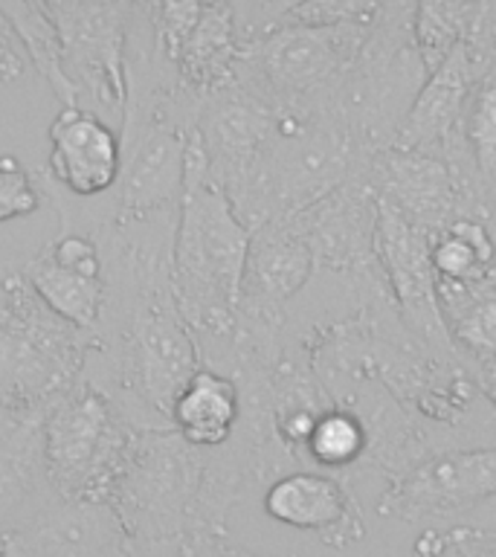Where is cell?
I'll return each instance as SVG.
<instances>
[{"label":"cell","instance_id":"obj_1","mask_svg":"<svg viewBox=\"0 0 496 557\" xmlns=\"http://www.w3.org/2000/svg\"><path fill=\"white\" fill-rule=\"evenodd\" d=\"M177 212L163 209L90 230L102 250L108 290L82 381L139 433L174 430V398L203 366L174 296Z\"/></svg>","mask_w":496,"mask_h":557},{"label":"cell","instance_id":"obj_2","mask_svg":"<svg viewBox=\"0 0 496 557\" xmlns=\"http://www.w3.org/2000/svg\"><path fill=\"white\" fill-rule=\"evenodd\" d=\"M247 250L250 230L235 215L224 189L212 181L203 148L191 134L174 233L172 278L183 320L200 348V360L215 372L224 369L233 346Z\"/></svg>","mask_w":496,"mask_h":557},{"label":"cell","instance_id":"obj_3","mask_svg":"<svg viewBox=\"0 0 496 557\" xmlns=\"http://www.w3.org/2000/svg\"><path fill=\"white\" fill-rule=\"evenodd\" d=\"M207 450L174 430H148L131 442L111 494L113 511L128 531L131 557L215 531L207 517Z\"/></svg>","mask_w":496,"mask_h":557},{"label":"cell","instance_id":"obj_4","mask_svg":"<svg viewBox=\"0 0 496 557\" xmlns=\"http://www.w3.org/2000/svg\"><path fill=\"white\" fill-rule=\"evenodd\" d=\"M90 334L52 311L26 278L0 282V407L44 416L82 381Z\"/></svg>","mask_w":496,"mask_h":557},{"label":"cell","instance_id":"obj_5","mask_svg":"<svg viewBox=\"0 0 496 557\" xmlns=\"http://www.w3.org/2000/svg\"><path fill=\"white\" fill-rule=\"evenodd\" d=\"M282 15L268 33L241 47L235 82L276 113L328 108L339 82L355 64L372 21L308 26Z\"/></svg>","mask_w":496,"mask_h":557},{"label":"cell","instance_id":"obj_6","mask_svg":"<svg viewBox=\"0 0 496 557\" xmlns=\"http://www.w3.org/2000/svg\"><path fill=\"white\" fill-rule=\"evenodd\" d=\"M426 76L416 44V3H381L328 108L374 160L395 143Z\"/></svg>","mask_w":496,"mask_h":557},{"label":"cell","instance_id":"obj_7","mask_svg":"<svg viewBox=\"0 0 496 557\" xmlns=\"http://www.w3.org/2000/svg\"><path fill=\"white\" fill-rule=\"evenodd\" d=\"M139 430L90 383L78 381L41 416L44 461L55 494L108 503Z\"/></svg>","mask_w":496,"mask_h":557},{"label":"cell","instance_id":"obj_8","mask_svg":"<svg viewBox=\"0 0 496 557\" xmlns=\"http://www.w3.org/2000/svg\"><path fill=\"white\" fill-rule=\"evenodd\" d=\"M151 50L186 94L207 102L235 78L241 44L235 9L224 0H157L142 3Z\"/></svg>","mask_w":496,"mask_h":557},{"label":"cell","instance_id":"obj_9","mask_svg":"<svg viewBox=\"0 0 496 557\" xmlns=\"http://www.w3.org/2000/svg\"><path fill=\"white\" fill-rule=\"evenodd\" d=\"M64 52V70L78 94L122 111L128 99L125 52L134 3L128 0H41Z\"/></svg>","mask_w":496,"mask_h":557},{"label":"cell","instance_id":"obj_10","mask_svg":"<svg viewBox=\"0 0 496 557\" xmlns=\"http://www.w3.org/2000/svg\"><path fill=\"white\" fill-rule=\"evenodd\" d=\"M287 221L311 250L313 276L360 278L381 273V261H377L381 203L369 183V174L343 183Z\"/></svg>","mask_w":496,"mask_h":557},{"label":"cell","instance_id":"obj_11","mask_svg":"<svg viewBox=\"0 0 496 557\" xmlns=\"http://www.w3.org/2000/svg\"><path fill=\"white\" fill-rule=\"evenodd\" d=\"M278 113L230 82L200 108L195 137L207 157L212 181L224 189L226 200L238 209L259 177Z\"/></svg>","mask_w":496,"mask_h":557},{"label":"cell","instance_id":"obj_12","mask_svg":"<svg viewBox=\"0 0 496 557\" xmlns=\"http://www.w3.org/2000/svg\"><path fill=\"white\" fill-rule=\"evenodd\" d=\"M496 496V447H459L418 461L386 482L377 513L398 522L450 520Z\"/></svg>","mask_w":496,"mask_h":557},{"label":"cell","instance_id":"obj_13","mask_svg":"<svg viewBox=\"0 0 496 557\" xmlns=\"http://www.w3.org/2000/svg\"><path fill=\"white\" fill-rule=\"evenodd\" d=\"M3 557H131L128 531L108 503L41 496L7 531Z\"/></svg>","mask_w":496,"mask_h":557},{"label":"cell","instance_id":"obj_14","mask_svg":"<svg viewBox=\"0 0 496 557\" xmlns=\"http://www.w3.org/2000/svg\"><path fill=\"white\" fill-rule=\"evenodd\" d=\"M381 203V200H377ZM377 261L400 320L418 339L435 348H452L438 311V276L433 268V238L381 203ZM456 351V348H452Z\"/></svg>","mask_w":496,"mask_h":557},{"label":"cell","instance_id":"obj_15","mask_svg":"<svg viewBox=\"0 0 496 557\" xmlns=\"http://www.w3.org/2000/svg\"><path fill=\"white\" fill-rule=\"evenodd\" d=\"M365 174L383 207L395 209L430 238L464 218L459 189L442 151L389 146L374 154Z\"/></svg>","mask_w":496,"mask_h":557},{"label":"cell","instance_id":"obj_16","mask_svg":"<svg viewBox=\"0 0 496 557\" xmlns=\"http://www.w3.org/2000/svg\"><path fill=\"white\" fill-rule=\"evenodd\" d=\"M21 276L52 311L90 331L104 308V261L99 242L85 230H61L21 268Z\"/></svg>","mask_w":496,"mask_h":557},{"label":"cell","instance_id":"obj_17","mask_svg":"<svg viewBox=\"0 0 496 557\" xmlns=\"http://www.w3.org/2000/svg\"><path fill=\"white\" fill-rule=\"evenodd\" d=\"M261 505L268 517L290 529L313 531L334 552H346L365 540L363 505L346 479L296 470L270 482Z\"/></svg>","mask_w":496,"mask_h":557},{"label":"cell","instance_id":"obj_18","mask_svg":"<svg viewBox=\"0 0 496 557\" xmlns=\"http://www.w3.org/2000/svg\"><path fill=\"white\" fill-rule=\"evenodd\" d=\"M122 139L102 116L85 108H61L50 122V154L41 177L78 200L102 198L116 186Z\"/></svg>","mask_w":496,"mask_h":557},{"label":"cell","instance_id":"obj_19","mask_svg":"<svg viewBox=\"0 0 496 557\" xmlns=\"http://www.w3.org/2000/svg\"><path fill=\"white\" fill-rule=\"evenodd\" d=\"M476 78V67L470 64L468 52L459 47L442 67L426 76L424 87L409 108L407 120L400 125L392 146L442 151L444 143L452 137V131L459 128L461 113H464Z\"/></svg>","mask_w":496,"mask_h":557},{"label":"cell","instance_id":"obj_20","mask_svg":"<svg viewBox=\"0 0 496 557\" xmlns=\"http://www.w3.org/2000/svg\"><path fill=\"white\" fill-rule=\"evenodd\" d=\"M241 418L238 383L224 372L200 366L172 404V426L191 447L212 450L233 438Z\"/></svg>","mask_w":496,"mask_h":557},{"label":"cell","instance_id":"obj_21","mask_svg":"<svg viewBox=\"0 0 496 557\" xmlns=\"http://www.w3.org/2000/svg\"><path fill=\"white\" fill-rule=\"evenodd\" d=\"M438 311L456 355L479 369L496 357V268L473 282H438Z\"/></svg>","mask_w":496,"mask_h":557},{"label":"cell","instance_id":"obj_22","mask_svg":"<svg viewBox=\"0 0 496 557\" xmlns=\"http://www.w3.org/2000/svg\"><path fill=\"white\" fill-rule=\"evenodd\" d=\"M365 456H369V430L363 418L337 404L317 418L305 444L308 470L346 479L348 485L365 476Z\"/></svg>","mask_w":496,"mask_h":557},{"label":"cell","instance_id":"obj_23","mask_svg":"<svg viewBox=\"0 0 496 557\" xmlns=\"http://www.w3.org/2000/svg\"><path fill=\"white\" fill-rule=\"evenodd\" d=\"M0 12L7 15L9 26L15 29L17 41L24 47L26 59L33 61L38 76L59 96L61 108H78V87L70 82L64 70V52L55 26L44 12L41 0H3Z\"/></svg>","mask_w":496,"mask_h":557},{"label":"cell","instance_id":"obj_24","mask_svg":"<svg viewBox=\"0 0 496 557\" xmlns=\"http://www.w3.org/2000/svg\"><path fill=\"white\" fill-rule=\"evenodd\" d=\"M459 137L476 169L485 224L496 215V61L476 78L459 122Z\"/></svg>","mask_w":496,"mask_h":557},{"label":"cell","instance_id":"obj_25","mask_svg":"<svg viewBox=\"0 0 496 557\" xmlns=\"http://www.w3.org/2000/svg\"><path fill=\"white\" fill-rule=\"evenodd\" d=\"M433 268L438 282H473L496 268V244L485 221L459 218L433 238Z\"/></svg>","mask_w":496,"mask_h":557},{"label":"cell","instance_id":"obj_26","mask_svg":"<svg viewBox=\"0 0 496 557\" xmlns=\"http://www.w3.org/2000/svg\"><path fill=\"white\" fill-rule=\"evenodd\" d=\"M473 0H424L416 3V44L426 73H435L464 44Z\"/></svg>","mask_w":496,"mask_h":557},{"label":"cell","instance_id":"obj_27","mask_svg":"<svg viewBox=\"0 0 496 557\" xmlns=\"http://www.w3.org/2000/svg\"><path fill=\"white\" fill-rule=\"evenodd\" d=\"M41 186L12 154H0V224L33 215L41 209Z\"/></svg>","mask_w":496,"mask_h":557},{"label":"cell","instance_id":"obj_28","mask_svg":"<svg viewBox=\"0 0 496 557\" xmlns=\"http://www.w3.org/2000/svg\"><path fill=\"white\" fill-rule=\"evenodd\" d=\"M134 557H273V555H259L250 548L238 546L230 540L226 531H195L189 537L177 540L172 546L154 548V552H139ZM296 557V555H287Z\"/></svg>","mask_w":496,"mask_h":557},{"label":"cell","instance_id":"obj_29","mask_svg":"<svg viewBox=\"0 0 496 557\" xmlns=\"http://www.w3.org/2000/svg\"><path fill=\"white\" fill-rule=\"evenodd\" d=\"M450 537L461 557H496V529H479V525H456Z\"/></svg>","mask_w":496,"mask_h":557},{"label":"cell","instance_id":"obj_30","mask_svg":"<svg viewBox=\"0 0 496 557\" xmlns=\"http://www.w3.org/2000/svg\"><path fill=\"white\" fill-rule=\"evenodd\" d=\"M15 29L9 26L7 15L0 12V82H12L26 70V52L17 47Z\"/></svg>","mask_w":496,"mask_h":557},{"label":"cell","instance_id":"obj_31","mask_svg":"<svg viewBox=\"0 0 496 557\" xmlns=\"http://www.w3.org/2000/svg\"><path fill=\"white\" fill-rule=\"evenodd\" d=\"M416 557H461L456 543H452L450 531H424L416 540Z\"/></svg>","mask_w":496,"mask_h":557},{"label":"cell","instance_id":"obj_32","mask_svg":"<svg viewBox=\"0 0 496 557\" xmlns=\"http://www.w3.org/2000/svg\"><path fill=\"white\" fill-rule=\"evenodd\" d=\"M473 377H476V383H479V392L485 395V400L496 412V357L494 360H487V363L479 366V369H473Z\"/></svg>","mask_w":496,"mask_h":557},{"label":"cell","instance_id":"obj_33","mask_svg":"<svg viewBox=\"0 0 496 557\" xmlns=\"http://www.w3.org/2000/svg\"><path fill=\"white\" fill-rule=\"evenodd\" d=\"M0 557H3V543H0Z\"/></svg>","mask_w":496,"mask_h":557}]
</instances>
